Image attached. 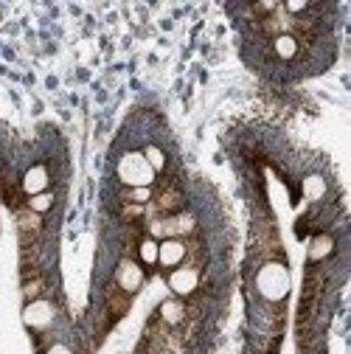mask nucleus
Wrapping results in <instances>:
<instances>
[{"mask_svg": "<svg viewBox=\"0 0 351 354\" xmlns=\"http://www.w3.org/2000/svg\"><path fill=\"white\" fill-rule=\"evenodd\" d=\"M144 158H146V163L152 166V171L158 174V171H163V166H166V155H163V149L160 147H146L144 149Z\"/></svg>", "mask_w": 351, "mask_h": 354, "instance_id": "obj_16", "label": "nucleus"}, {"mask_svg": "<svg viewBox=\"0 0 351 354\" xmlns=\"http://www.w3.org/2000/svg\"><path fill=\"white\" fill-rule=\"evenodd\" d=\"M158 318H160L166 326H180L183 318H186V304H183L180 298H169V301H163Z\"/></svg>", "mask_w": 351, "mask_h": 354, "instance_id": "obj_9", "label": "nucleus"}, {"mask_svg": "<svg viewBox=\"0 0 351 354\" xmlns=\"http://www.w3.org/2000/svg\"><path fill=\"white\" fill-rule=\"evenodd\" d=\"M303 192H306V197H310V200H318V197H323L326 186H323L321 177H310V180L303 183Z\"/></svg>", "mask_w": 351, "mask_h": 354, "instance_id": "obj_17", "label": "nucleus"}, {"mask_svg": "<svg viewBox=\"0 0 351 354\" xmlns=\"http://www.w3.org/2000/svg\"><path fill=\"white\" fill-rule=\"evenodd\" d=\"M48 354H73V351H70L68 346H59V343H57V346H51V348H48Z\"/></svg>", "mask_w": 351, "mask_h": 354, "instance_id": "obj_19", "label": "nucleus"}, {"mask_svg": "<svg viewBox=\"0 0 351 354\" xmlns=\"http://www.w3.org/2000/svg\"><path fill=\"white\" fill-rule=\"evenodd\" d=\"M332 250H334V239H332L329 234H321V236H315L312 245H310V261L318 264V261H323L326 256H332Z\"/></svg>", "mask_w": 351, "mask_h": 354, "instance_id": "obj_13", "label": "nucleus"}, {"mask_svg": "<svg viewBox=\"0 0 351 354\" xmlns=\"http://www.w3.org/2000/svg\"><path fill=\"white\" fill-rule=\"evenodd\" d=\"M273 51H276L278 59H295L298 57V42H295V37L290 31L287 34H278L273 39Z\"/></svg>", "mask_w": 351, "mask_h": 354, "instance_id": "obj_12", "label": "nucleus"}, {"mask_svg": "<svg viewBox=\"0 0 351 354\" xmlns=\"http://www.w3.org/2000/svg\"><path fill=\"white\" fill-rule=\"evenodd\" d=\"M113 284H115L121 292H126V295L138 292L141 284H144V268H141L135 259H121V261H118V268H115V279H113Z\"/></svg>", "mask_w": 351, "mask_h": 354, "instance_id": "obj_3", "label": "nucleus"}, {"mask_svg": "<svg viewBox=\"0 0 351 354\" xmlns=\"http://www.w3.org/2000/svg\"><path fill=\"white\" fill-rule=\"evenodd\" d=\"M158 211L163 214V216H171V214H180L183 211V194L174 189V186H166L160 194H158Z\"/></svg>", "mask_w": 351, "mask_h": 354, "instance_id": "obj_10", "label": "nucleus"}, {"mask_svg": "<svg viewBox=\"0 0 351 354\" xmlns=\"http://www.w3.org/2000/svg\"><path fill=\"white\" fill-rule=\"evenodd\" d=\"M118 180L129 189H149L155 183V171L146 163L144 152H126L118 160Z\"/></svg>", "mask_w": 351, "mask_h": 354, "instance_id": "obj_1", "label": "nucleus"}, {"mask_svg": "<svg viewBox=\"0 0 351 354\" xmlns=\"http://www.w3.org/2000/svg\"><path fill=\"white\" fill-rule=\"evenodd\" d=\"M290 290V276H287V268H281V264L270 261L261 268L258 273V292L270 298V301H281Z\"/></svg>", "mask_w": 351, "mask_h": 354, "instance_id": "obj_2", "label": "nucleus"}, {"mask_svg": "<svg viewBox=\"0 0 351 354\" xmlns=\"http://www.w3.org/2000/svg\"><path fill=\"white\" fill-rule=\"evenodd\" d=\"M48 183H51V177H48V169L46 166H31L26 174H23V194L34 197V194H42V192H48Z\"/></svg>", "mask_w": 351, "mask_h": 354, "instance_id": "obj_7", "label": "nucleus"}, {"mask_svg": "<svg viewBox=\"0 0 351 354\" xmlns=\"http://www.w3.org/2000/svg\"><path fill=\"white\" fill-rule=\"evenodd\" d=\"M17 223H20V236H23V245L28 248V242L31 239H37V234H39V214H34V211H23L20 216H17Z\"/></svg>", "mask_w": 351, "mask_h": 354, "instance_id": "obj_11", "label": "nucleus"}, {"mask_svg": "<svg viewBox=\"0 0 351 354\" xmlns=\"http://www.w3.org/2000/svg\"><path fill=\"white\" fill-rule=\"evenodd\" d=\"M149 197H152L149 189H129L126 192V203H133V205H144V203H149Z\"/></svg>", "mask_w": 351, "mask_h": 354, "instance_id": "obj_18", "label": "nucleus"}, {"mask_svg": "<svg viewBox=\"0 0 351 354\" xmlns=\"http://www.w3.org/2000/svg\"><path fill=\"white\" fill-rule=\"evenodd\" d=\"M186 261V242L183 239H163L158 242V264H163L166 270L180 268Z\"/></svg>", "mask_w": 351, "mask_h": 354, "instance_id": "obj_6", "label": "nucleus"}, {"mask_svg": "<svg viewBox=\"0 0 351 354\" xmlns=\"http://www.w3.org/2000/svg\"><path fill=\"white\" fill-rule=\"evenodd\" d=\"M104 306H107L110 321H118V318H124V315L129 313V295L121 292V290L113 284V287L107 290V295H104Z\"/></svg>", "mask_w": 351, "mask_h": 354, "instance_id": "obj_8", "label": "nucleus"}, {"mask_svg": "<svg viewBox=\"0 0 351 354\" xmlns=\"http://www.w3.org/2000/svg\"><path fill=\"white\" fill-rule=\"evenodd\" d=\"M54 208V194L51 192H42V194H34V197H28V211H34V214H46V211H51Z\"/></svg>", "mask_w": 351, "mask_h": 354, "instance_id": "obj_15", "label": "nucleus"}, {"mask_svg": "<svg viewBox=\"0 0 351 354\" xmlns=\"http://www.w3.org/2000/svg\"><path fill=\"white\" fill-rule=\"evenodd\" d=\"M138 259L141 264H146V268H152V264H158V242L155 239H141L138 242Z\"/></svg>", "mask_w": 351, "mask_h": 354, "instance_id": "obj_14", "label": "nucleus"}, {"mask_svg": "<svg viewBox=\"0 0 351 354\" xmlns=\"http://www.w3.org/2000/svg\"><path fill=\"white\" fill-rule=\"evenodd\" d=\"M23 321L31 326V329H48L54 324V306L48 301H28V306L23 309Z\"/></svg>", "mask_w": 351, "mask_h": 354, "instance_id": "obj_5", "label": "nucleus"}, {"mask_svg": "<svg viewBox=\"0 0 351 354\" xmlns=\"http://www.w3.org/2000/svg\"><path fill=\"white\" fill-rule=\"evenodd\" d=\"M197 284H200V270L197 268H174L171 273H169V287H171V292L174 295H180V298H186V295H191L194 290H197Z\"/></svg>", "mask_w": 351, "mask_h": 354, "instance_id": "obj_4", "label": "nucleus"}]
</instances>
